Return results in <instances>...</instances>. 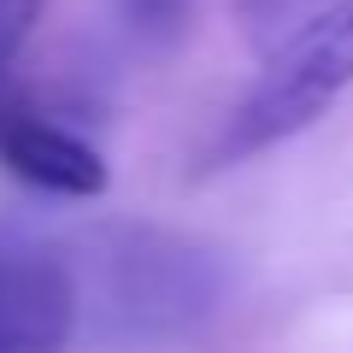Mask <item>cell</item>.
<instances>
[{"label":"cell","mask_w":353,"mask_h":353,"mask_svg":"<svg viewBox=\"0 0 353 353\" xmlns=\"http://www.w3.org/2000/svg\"><path fill=\"white\" fill-rule=\"evenodd\" d=\"M65 259L83 283V312L112 336H176L224 294L212 253L165 230H94Z\"/></svg>","instance_id":"obj_1"},{"label":"cell","mask_w":353,"mask_h":353,"mask_svg":"<svg viewBox=\"0 0 353 353\" xmlns=\"http://www.w3.org/2000/svg\"><path fill=\"white\" fill-rule=\"evenodd\" d=\"M347 88H353V0H330L324 12L294 24L271 48V59L259 65L248 94L230 106V118H224V130H218L206 159L212 165H241L253 153L301 136Z\"/></svg>","instance_id":"obj_2"},{"label":"cell","mask_w":353,"mask_h":353,"mask_svg":"<svg viewBox=\"0 0 353 353\" xmlns=\"http://www.w3.org/2000/svg\"><path fill=\"white\" fill-rule=\"evenodd\" d=\"M83 324V283L65 248L0 236V353L65 347Z\"/></svg>","instance_id":"obj_3"},{"label":"cell","mask_w":353,"mask_h":353,"mask_svg":"<svg viewBox=\"0 0 353 353\" xmlns=\"http://www.w3.org/2000/svg\"><path fill=\"white\" fill-rule=\"evenodd\" d=\"M0 165L18 183L59 194V201H94L106 189V159L77 130L36 118V112H18V106L0 112Z\"/></svg>","instance_id":"obj_4"},{"label":"cell","mask_w":353,"mask_h":353,"mask_svg":"<svg viewBox=\"0 0 353 353\" xmlns=\"http://www.w3.org/2000/svg\"><path fill=\"white\" fill-rule=\"evenodd\" d=\"M41 6L48 0H0V112L12 106V71H18V53L36 30Z\"/></svg>","instance_id":"obj_5"},{"label":"cell","mask_w":353,"mask_h":353,"mask_svg":"<svg viewBox=\"0 0 353 353\" xmlns=\"http://www.w3.org/2000/svg\"><path fill=\"white\" fill-rule=\"evenodd\" d=\"M124 18H130L136 36L171 41V36H183V24H189V0H124Z\"/></svg>","instance_id":"obj_6"},{"label":"cell","mask_w":353,"mask_h":353,"mask_svg":"<svg viewBox=\"0 0 353 353\" xmlns=\"http://www.w3.org/2000/svg\"><path fill=\"white\" fill-rule=\"evenodd\" d=\"M236 12L248 30H271L283 12H289V0H236Z\"/></svg>","instance_id":"obj_7"}]
</instances>
